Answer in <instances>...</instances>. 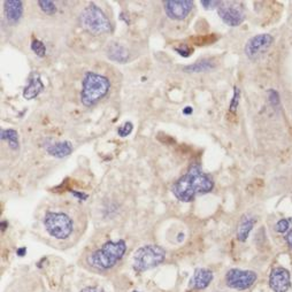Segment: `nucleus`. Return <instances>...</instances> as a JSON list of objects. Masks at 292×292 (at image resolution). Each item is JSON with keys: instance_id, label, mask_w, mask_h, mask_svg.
Returning a JSON list of instances; mask_svg holds the SVG:
<instances>
[{"instance_id": "f257e3e1", "label": "nucleus", "mask_w": 292, "mask_h": 292, "mask_svg": "<svg viewBox=\"0 0 292 292\" xmlns=\"http://www.w3.org/2000/svg\"><path fill=\"white\" fill-rule=\"evenodd\" d=\"M213 188V178L208 174L204 173L198 165H192L188 173L174 183L171 191L178 200L183 203H190L198 196L210 192Z\"/></svg>"}, {"instance_id": "f03ea898", "label": "nucleus", "mask_w": 292, "mask_h": 292, "mask_svg": "<svg viewBox=\"0 0 292 292\" xmlns=\"http://www.w3.org/2000/svg\"><path fill=\"white\" fill-rule=\"evenodd\" d=\"M127 251V244L123 239L118 242L108 240L100 248L91 253L88 263L91 267L98 270H107L113 268L122 259Z\"/></svg>"}, {"instance_id": "7ed1b4c3", "label": "nucleus", "mask_w": 292, "mask_h": 292, "mask_svg": "<svg viewBox=\"0 0 292 292\" xmlns=\"http://www.w3.org/2000/svg\"><path fill=\"white\" fill-rule=\"evenodd\" d=\"M110 88L111 84L107 77L93 71H88L82 82V91H81L82 104L87 107L96 105L108 93Z\"/></svg>"}, {"instance_id": "20e7f679", "label": "nucleus", "mask_w": 292, "mask_h": 292, "mask_svg": "<svg viewBox=\"0 0 292 292\" xmlns=\"http://www.w3.org/2000/svg\"><path fill=\"white\" fill-rule=\"evenodd\" d=\"M44 226L51 237L66 240L74 233V221L64 212L49 210L44 216Z\"/></svg>"}, {"instance_id": "39448f33", "label": "nucleus", "mask_w": 292, "mask_h": 292, "mask_svg": "<svg viewBox=\"0 0 292 292\" xmlns=\"http://www.w3.org/2000/svg\"><path fill=\"white\" fill-rule=\"evenodd\" d=\"M166 259V251L159 245H145L134 253V269L141 273L158 267Z\"/></svg>"}, {"instance_id": "423d86ee", "label": "nucleus", "mask_w": 292, "mask_h": 292, "mask_svg": "<svg viewBox=\"0 0 292 292\" xmlns=\"http://www.w3.org/2000/svg\"><path fill=\"white\" fill-rule=\"evenodd\" d=\"M81 23L87 31L93 35H104L112 30L110 20L96 5H90L81 14Z\"/></svg>"}, {"instance_id": "0eeeda50", "label": "nucleus", "mask_w": 292, "mask_h": 292, "mask_svg": "<svg viewBox=\"0 0 292 292\" xmlns=\"http://www.w3.org/2000/svg\"><path fill=\"white\" fill-rule=\"evenodd\" d=\"M258 275L252 270L230 269L226 274V284L234 290H246L257 282Z\"/></svg>"}, {"instance_id": "6e6552de", "label": "nucleus", "mask_w": 292, "mask_h": 292, "mask_svg": "<svg viewBox=\"0 0 292 292\" xmlns=\"http://www.w3.org/2000/svg\"><path fill=\"white\" fill-rule=\"evenodd\" d=\"M273 43L274 37L272 35H269V33H260V35H257L252 37L251 40H248L245 49H244V52H245L248 59L257 60L267 52L270 46L273 45Z\"/></svg>"}, {"instance_id": "1a4fd4ad", "label": "nucleus", "mask_w": 292, "mask_h": 292, "mask_svg": "<svg viewBox=\"0 0 292 292\" xmlns=\"http://www.w3.org/2000/svg\"><path fill=\"white\" fill-rule=\"evenodd\" d=\"M165 12L168 18L173 20H184L190 14L193 8V2L190 0H167L164 3Z\"/></svg>"}, {"instance_id": "9d476101", "label": "nucleus", "mask_w": 292, "mask_h": 292, "mask_svg": "<svg viewBox=\"0 0 292 292\" xmlns=\"http://www.w3.org/2000/svg\"><path fill=\"white\" fill-rule=\"evenodd\" d=\"M269 285L274 292H286L291 286L290 272L283 267H276L269 275Z\"/></svg>"}, {"instance_id": "9b49d317", "label": "nucleus", "mask_w": 292, "mask_h": 292, "mask_svg": "<svg viewBox=\"0 0 292 292\" xmlns=\"http://www.w3.org/2000/svg\"><path fill=\"white\" fill-rule=\"evenodd\" d=\"M217 14L223 22L230 27H238L245 20V14L239 8L222 3L217 8Z\"/></svg>"}, {"instance_id": "f8f14e48", "label": "nucleus", "mask_w": 292, "mask_h": 292, "mask_svg": "<svg viewBox=\"0 0 292 292\" xmlns=\"http://www.w3.org/2000/svg\"><path fill=\"white\" fill-rule=\"evenodd\" d=\"M213 281L212 270L207 268H198L195 270L192 278L190 280V286L195 290H204Z\"/></svg>"}, {"instance_id": "ddd939ff", "label": "nucleus", "mask_w": 292, "mask_h": 292, "mask_svg": "<svg viewBox=\"0 0 292 292\" xmlns=\"http://www.w3.org/2000/svg\"><path fill=\"white\" fill-rule=\"evenodd\" d=\"M4 5H5L4 10H5V15L8 22L12 24L19 22L23 14V3L20 0H7L4 3Z\"/></svg>"}, {"instance_id": "4468645a", "label": "nucleus", "mask_w": 292, "mask_h": 292, "mask_svg": "<svg viewBox=\"0 0 292 292\" xmlns=\"http://www.w3.org/2000/svg\"><path fill=\"white\" fill-rule=\"evenodd\" d=\"M256 223L257 218L250 215V214H245V215L242 216L237 226V233H236V236H237V239L239 242H245Z\"/></svg>"}, {"instance_id": "2eb2a0df", "label": "nucleus", "mask_w": 292, "mask_h": 292, "mask_svg": "<svg viewBox=\"0 0 292 292\" xmlns=\"http://www.w3.org/2000/svg\"><path fill=\"white\" fill-rule=\"evenodd\" d=\"M72 151V146L69 141H60L46 146V152L54 158H64L69 156Z\"/></svg>"}, {"instance_id": "dca6fc26", "label": "nucleus", "mask_w": 292, "mask_h": 292, "mask_svg": "<svg viewBox=\"0 0 292 292\" xmlns=\"http://www.w3.org/2000/svg\"><path fill=\"white\" fill-rule=\"evenodd\" d=\"M43 90H44V84L41 81V77L38 75H33V77L30 80L28 87L24 89L23 97L25 99H33L40 94Z\"/></svg>"}, {"instance_id": "f3484780", "label": "nucleus", "mask_w": 292, "mask_h": 292, "mask_svg": "<svg viewBox=\"0 0 292 292\" xmlns=\"http://www.w3.org/2000/svg\"><path fill=\"white\" fill-rule=\"evenodd\" d=\"M107 57L118 62H126L129 58L128 50L120 44H112L107 51Z\"/></svg>"}, {"instance_id": "a211bd4d", "label": "nucleus", "mask_w": 292, "mask_h": 292, "mask_svg": "<svg viewBox=\"0 0 292 292\" xmlns=\"http://www.w3.org/2000/svg\"><path fill=\"white\" fill-rule=\"evenodd\" d=\"M216 66V63L214 60L212 59H201L199 61L195 62L193 64H190V66H187L184 68V70L188 72H203V71H207L210 69H214Z\"/></svg>"}, {"instance_id": "6ab92c4d", "label": "nucleus", "mask_w": 292, "mask_h": 292, "mask_svg": "<svg viewBox=\"0 0 292 292\" xmlns=\"http://www.w3.org/2000/svg\"><path fill=\"white\" fill-rule=\"evenodd\" d=\"M2 139L7 140L8 144H10L11 148L13 150H18L19 149V135L18 132L13 129H7V130H2Z\"/></svg>"}, {"instance_id": "aec40b11", "label": "nucleus", "mask_w": 292, "mask_h": 292, "mask_svg": "<svg viewBox=\"0 0 292 292\" xmlns=\"http://www.w3.org/2000/svg\"><path fill=\"white\" fill-rule=\"evenodd\" d=\"M218 40L216 33H210V35H198L190 38V41L197 46H204V45H210L215 43Z\"/></svg>"}, {"instance_id": "412c9836", "label": "nucleus", "mask_w": 292, "mask_h": 292, "mask_svg": "<svg viewBox=\"0 0 292 292\" xmlns=\"http://www.w3.org/2000/svg\"><path fill=\"white\" fill-rule=\"evenodd\" d=\"M292 226V217L291 218H282V220L278 221L275 226V230L280 234H285L289 231Z\"/></svg>"}, {"instance_id": "4be33fe9", "label": "nucleus", "mask_w": 292, "mask_h": 292, "mask_svg": "<svg viewBox=\"0 0 292 292\" xmlns=\"http://www.w3.org/2000/svg\"><path fill=\"white\" fill-rule=\"evenodd\" d=\"M38 5L41 6L43 12L49 15H52L55 12H57L55 4L53 2H51V0H40V2H38Z\"/></svg>"}, {"instance_id": "5701e85b", "label": "nucleus", "mask_w": 292, "mask_h": 292, "mask_svg": "<svg viewBox=\"0 0 292 292\" xmlns=\"http://www.w3.org/2000/svg\"><path fill=\"white\" fill-rule=\"evenodd\" d=\"M31 50L38 55V57H44V55L46 54V47L44 45V43L38 40L32 41Z\"/></svg>"}, {"instance_id": "b1692460", "label": "nucleus", "mask_w": 292, "mask_h": 292, "mask_svg": "<svg viewBox=\"0 0 292 292\" xmlns=\"http://www.w3.org/2000/svg\"><path fill=\"white\" fill-rule=\"evenodd\" d=\"M267 96H268V100L270 102V105L274 106V107H276L280 105V94H278V92L276 91V90H274V89H269L268 90V92H267Z\"/></svg>"}, {"instance_id": "393cba45", "label": "nucleus", "mask_w": 292, "mask_h": 292, "mask_svg": "<svg viewBox=\"0 0 292 292\" xmlns=\"http://www.w3.org/2000/svg\"><path fill=\"white\" fill-rule=\"evenodd\" d=\"M132 129H134V126H132L131 122H126L123 123L121 127H119L118 129V134L121 137H127L131 134Z\"/></svg>"}, {"instance_id": "a878e982", "label": "nucleus", "mask_w": 292, "mask_h": 292, "mask_svg": "<svg viewBox=\"0 0 292 292\" xmlns=\"http://www.w3.org/2000/svg\"><path fill=\"white\" fill-rule=\"evenodd\" d=\"M175 51L177 52L179 55H182V57H190L193 52V49L190 46H188L187 44H182L181 46L178 47H175Z\"/></svg>"}, {"instance_id": "bb28decb", "label": "nucleus", "mask_w": 292, "mask_h": 292, "mask_svg": "<svg viewBox=\"0 0 292 292\" xmlns=\"http://www.w3.org/2000/svg\"><path fill=\"white\" fill-rule=\"evenodd\" d=\"M235 91H234V97H233V100L230 102V112H236L239 104V97H240V91L237 87H235Z\"/></svg>"}, {"instance_id": "cd10ccee", "label": "nucleus", "mask_w": 292, "mask_h": 292, "mask_svg": "<svg viewBox=\"0 0 292 292\" xmlns=\"http://www.w3.org/2000/svg\"><path fill=\"white\" fill-rule=\"evenodd\" d=\"M201 5L204 6L205 10H213V8H215L221 5L220 2H215V0H203V2H200Z\"/></svg>"}, {"instance_id": "c85d7f7f", "label": "nucleus", "mask_w": 292, "mask_h": 292, "mask_svg": "<svg viewBox=\"0 0 292 292\" xmlns=\"http://www.w3.org/2000/svg\"><path fill=\"white\" fill-rule=\"evenodd\" d=\"M81 292H105V291L98 286H87Z\"/></svg>"}, {"instance_id": "c756f323", "label": "nucleus", "mask_w": 292, "mask_h": 292, "mask_svg": "<svg viewBox=\"0 0 292 292\" xmlns=\"http://www.w3.org/2000/svg\"><path fill=\"white\" fill-rule=\"evenodd\" d=\"M285 242L287 243V245L292 248V229L287 231V234L285 236Z\"/></svg>"}, {"instance_id": "7c9ffc66", "label": "nucleus", "mask_w": 292, "mask_h": 292, "mask_svg": "<svg viewBox=\"0 0 292 292\" xmlns=\"http://www.w3.org/2000/svg\"><path fill=\"white\" fill-rule=\"evenodd\" d=\"M27 252V248L25 247H22V248H19L18 250V254L20 256V257H23L24 256V253Z\"/></svg>"}, {"instance_id": "2f4dec72", "label": "nucleus", "mask_w": 292, "mask_h": 292, "mask_svg": "<svg viewBox=\"0 0 292 292\" xmlns=\"http://www.w3.org/2000/svg\"><path fill=\"white\" fill-rule=\"evenodd\" d=\"M183 113L187 114V115L191 114V113H192V107H186V110L183 111Z\"/></svg>"}, {"instance_id": "473e14b6", "label": "nucleus", "mask_w": 292, "mask_h": 292, "mask_svg": "<svg viewBox=\"0 0 292 292\" xmlns=\"http://www.w3.org/2000/svg\"><path fill=\"white\" fill-rule=\"evenodd\" d=\"M5 226H7V222H5V221H3V222H2V230H3V231H4V230H5V229H6V228H5Z\"/></svg>"}, {"instance_id": "72a5a7b5", "label": "nucleus", "mask_w": 292, "mask_h": 292, "mask_svg": "<svg viewBox=\"0 0 292 292\" xmlns=\"http://www.w3.org/2000/svg\"><path fill=\"white\" fill-rule=\"evenodd\" d=\"M132 292H140V291H136V290H135V291H132Z\"/></svg>"}]
</instances>
